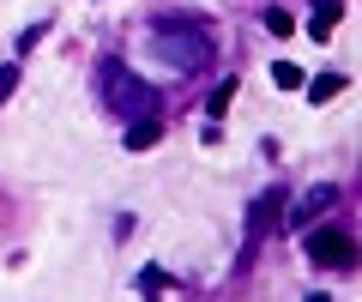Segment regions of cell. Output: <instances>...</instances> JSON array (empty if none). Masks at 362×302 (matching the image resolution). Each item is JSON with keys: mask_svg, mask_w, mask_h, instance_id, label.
Instances as JSON below:
<instances>
[{"mask_svg": "<svg viewBox=\"0 0 362 302\" xmlns=\"http://www.w3.org/2000/svg\"><path fill=\"white\" fill-rule=\"evenodd\" d=\"M308 260L326 272H344V266H356V248H350L344 230H308Z\"/></svg>", "mask_w": 362, "mask_h": 302, "instance_id": "cell-1", "label": "cell"}, {"mask_svg": "<svg viewBox=\"0 0 362 302\" xmlns=\"http://www.w3.org/2000/svg\"><path fill=\"white\" fill-rule=\"evenodd\" d=\"M97 79H103L109 103L127 109V115H133V109H145V97H151V91H145V79H127V66H121V61H103V73H97Z\"/></svg>", "mask_w": 362, "mask_h": 302, "instance_id": "cell-2", "label": "cell"}, {"mask_svg": "<svg viewBox=\"0 0 362 302\" xmlns=\"http://www.w3.org/2000/svg\"><path fill=\"white\" fill-rule=\"evenodd\" d=\"M278 218H284V194H278V187H272V194H259L254 199V206H247V236H266V230H272V223H278Z\"/></svg>", "mask_w": 362, "mask_h": 302, "instance_id": "cell-3", "label": "cell"}, {"mask_svg": "<svg viewBox=\"0 0 362 302\" xmlns=\"http://www.w3.org/2000/svg\"><path fill=\"white\" fill-rule=\"evenodd\" d=\"M157 133H163V121H157V115H139V121L127 127V145H133V151H151Z\"/></svg>", "mask_w": 362, "mask_h": 302, "instance_id": "cell-4", "label": "cell"}, {"mask_svg": "<svg viewBox=\"0 0 362 302\" xmlns=\"http://www.w3.org/2000/svg\"><path fill=\"white\" fill-rule=\"evenodd\" d=\"M272 79L284 85V91H302V85H308V73H302L296 61H278V66H272Z\"/></svg>", "mask_w": 362, "mask_h": 302, "instance_id": "cell-5", "label": "cell"}, {"mask_svg": "<svg viewBox=\"0 0 362 302\" xmlns=\"http://www.w3.org/2000/svg\"><path fill=\"white\" fill-rule=\"evenodd\" d=\"M344 91V79H338V73H320V79H308V97L314 103H326V97H338Z\"/></svg>", "mask_w": 362, "mask_h": 302, "instance_id": "cell-6", "label": "cell"}, {"mask_svg": "<svg viewBox=\"0 0 362 302\" xmlns=\"http://www.w3.org/2000/svg\"><path fill=\"white\" fill-rule=\"evenodd\" d=\"M230 103H235V85H218V91L206 97V115L218 121V115H230Z\"/></svg>", "mask_w": 362, "mask_h": 302, "instance_id": "cell-7", "label": "cell"}, {"mask_svg": "<svg viewBox=\"0 0 362 302\" xmlns=\"http://www.w3.org/2000/svg\"><path fill=\"white\" fill-rule=\"evenodd\" d=\"M266 30H272V37H290V30H296V18H290L284 6H272V13H266Z\"/></svg>", "mask_w": 362, "mask_h": 302, "instance_id": "cell-8", "label": "cell"}, {"mask_svg": "<svg viewBox=\"0 0 362 302\" xmlns=\"http://www.w3.org/2000/svg\"><path fill=\"white\" fill-rule=\"evenodd\" d=\"M320 206H332V187H314V194L302 199V211H296V218H308V211H320Z\"/></svg>", "mask_w": 362, "mask_h": 302, "instance_id": "cell-9", "label": "cell"}, {"mask_svg": "<svg viewBox=\"0 0 362 302\" xmlns=\"http://www.w3.org/2000/svg\"><path fill=\"white\" fill-rule=\"evenodd\" d=\"M13 91H18V66L6 61V66H0V103H6V97H13Z\"/></svg>", "mask_w": 362, "mask_h": 302, "instance_id": "cell-10", "label": "cell"}, {"mask_svg": "<svg viewBox=\"0 0 362 302\" xmlns=\"http://www.w3.org/2000/svg\"><path fill=\"white\" fill-rule=\"evenodd\" d=\"M338 6H344V0H314V18H332L338 25Z\"/></svg>", "mask_w": 362, "mask_h": 302, "instance_id": "cell-11", "label": "cell"}, {"mask_svg": "<svg viewBox=\"0 0 362 302\" xmlns=\"http://www.w3.org/2000/svg\"><path fill=\"white\" fill-rule=\"evenodd\" d=\"M308 302H332V296H308Z\"/></svg>", "mask_w": 362, "mask_h": 302, "instance_id": "cell-12", "label": "cell"}]
</instances>
